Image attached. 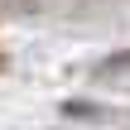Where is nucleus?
Instances as JSON below:
<instances>
[{
    "instance_id": "obj_1",
    "label": "nucleus",
    "mask_w": 130,
    "mask_h": 130,
    "mask_svg": "<svg viewBox=\"0 0 130 130\" xmlns=\"http://www.w3.org/2000/svg\"><path fill=\"white\" fill-rule=\"evenodd\" d=\"M96 77H130V48H125V53L101 58V63H96Z\"/></svg>"
}]
</instances>
